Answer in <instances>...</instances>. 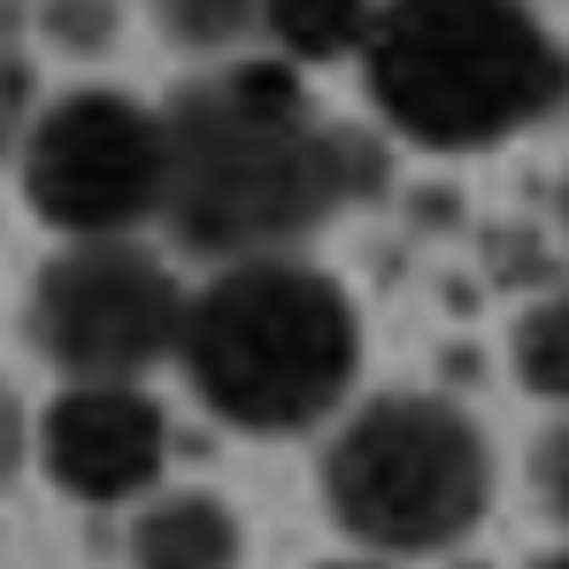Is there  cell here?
I'll use <instances>...</instances> for the list:
<instances>
[{
	"mask_svg": "<svg viewBox=\"0 0 569 569\" xmlns=\"http://www.w3.org/2000/svg\"><path fill=\"white\" fill-rule=\"evenodd\" d=\"M162 223L208 262L284 254L370 186V154L331 131L278 62H239L216 86H192L162 116Z\"/></svg>",
	"mask_w": 569,
	"mask_h": 569,
	"instance_id": "cell-1",
	"label": "cell"
},
{
	"mask_svg": "<svg viewBox=\"0 0 569 569\" xmlns=\"http://www.w3.org/2000/svg\"><path fill=\"white\" fill-rule=\"evenodd\" d=\"M178 362L231 431L292 439L347 400L362 370V323L323 270L292 254H254L186 292Z\"/></svg>",
	"mask_w": 569,
	"mask_h": 569,
	"instance_id": "cell-2",
	"label": "cell"
},
{
	"mask_svg": "<svg viewBox=\"0 0 569 569\" xmlns=\"http://www.w3.org/2000/svg\"><path fill=\"white\" fill-rule=\"evenodd\" d=\"M378 116L416 147H500L569 100L562 39L523 0H385L362 31Z\"/></svg>",
	"mask_w": 569,
	"mask_h": 569,
	"instance_id": "cell-3",
	"label": "cell"
},
{
	"mask_svg": "<svg viewBox=\"0 0 569 569\" xmlns=\"http://www.w3.org/2000/svg\"><path fill=\"white\" fill-rule=\"evenodd\" d=\"M323 500L370 555H447L492 500V447L462 408L431 392H385L339 423L323 455Z\"/></svg>",
	"mask_w": 569,
	"mask_h": 569,
	"instance_id": "cell-4",
	"label": "cell"
},
{
	"mask_svg": "<svg viewBox=\"0 0 569 569\" xmlns=\"http://www.w3.org/2000/svg\"><path fill=\"white\" fill-rule=\"evenodd\" d=\"M186 292L139 239H70L31 284V347L70 385H139L178 355Z\"/></svg>",
	"mask_w": 569,
	"mask_h": 569,
	"instance_id": "cell-5",
	"label": "cell"
},
{
	"mask_svg": "<svg viewBox=\"0 0 569 569\" xmlns=\"http://www.w3.org/2000/svg\"><path fill=\"white\" fill-rule=\"evenodd\" d=\"M162 116L108 86L62 93L23 139V192L62 239H131L162 216Z\"/></svg>",
	"mask_w": 569,
	"mask_h": 569,
	"instance_id": "cell-6",
	"label": "cell"
},
{
	"mask_svg": "<svg viewBox=\"0 0 569 569\" xmlns=\"http://www.w3.org/2000/svg\"><path fill=\"white\" fill-rule=\"evenodd\" d=\"M162 455H170V423H162L154 392H139V385H70L39 416V462L86 508L154 492Z\"/></svg>",
	"mask_w": 569,
	"mask_h": 569,
	"instance_id": "cell-7",
	"label": "cell"
},
{
	"mask_svg": "<svg viewBox=\"0 0 569 569\" xmlns=\"http://www.w3.org/2000/svg\"><path fill=\"white\" fill-rule=\"evenodd\" d=\"M247 531L216 492H162L131 523V569H239Z\"/></svg>",
	"mask_w": 569,
	"mask_h": 569,
	"instance_id": "cell-8",
	"label": "cell"
},
{
	"mask_svg": "<svg viewBox=\"0 0 569 569\" xmlns=\"http://www.w3.org/2000/svg\"><path fill=\"white\" fill-rule=\"evenodd\" d=\"M262 31L292 62H339L370 31V0H262Z\"/></svg>",
	"mask_w": 569,
	"mask_h": 569,
	"instance_id": "cell-9",
	"label": "cell"
},
{
	"mask_svg": "<svg viewBox=\"0 0 569 569\" xmlns=\"http://www.w3.org/2000/svg\"><path fill=\"white\" fill-rule=\"evenodd\" d=\"M508 355H516V378L539 400H569V292H547L539 308H523Z\"/></svg>",
	"mask_w": 569,
	"mask_h": 569,
	"instance_id": "cell-10",
	"label": "cell"
},
{
	"mask_svg": "<svg viewBox=\"0 0 569 569\" xmlns=\"http://www.w3.org/2000/svg\"><path fill=\"white\" fill-rule=\"evenodd\" d=\"M154 16L186 47H231L247 23H262V0H154Z\"/></svg>",
	"mask_w": 569,
	"mask_h": 569,
	"instance_id": "cell-11",
	"label": "cell"
},
{
	"mask_svg": "<svg viewBox=\"0 0 569 569\" xmlns=\"http://www.w3.org/2000/svg\"><path fill=\"white\" fill-rule=\"evenodd\" d=\"M47 31H54L62 47L93 54V47L116 39V8H108V0H47Z\"/></svg>",
	"mask_w": 569,
	"mask_h": 569,
	"instance_id": "cell-12",
	"label": "cell"
},
{
	"mask_svg": "<svg viewBox=\"0 0 569 569\" xmlns=\"http://www.w3.org/2000/svg\"><path fill=\"white\" fill-rule=\"evenodd\" d=\"M531 492H539L547 516L569 523V423H555V431L531 447Z\"/></svg>",
	"mask_w": 569,
	"mask_h": 569,
	"instance_id": "cell-13",
	"label": "cell"
},
{
	"mask_svg": "<svg viewBox=\"0 0 569 569\" xmlns=\"http://www.w3.org/2000/svg\"><path fill=\"white\" fill-rule=\"evenodd\" d=\"M23 447H31L23 408H16V392L0 385V492H8V485H16V470H23Z\"/></svg>",
	"mask_w": 569,
	"mask_h": 569,
	"instance_id": "cell-14",
	"label": "cell"
},
{
	"mask_svg": "<svg viewBox=\"0 0 569 569\" xmlns=\"http://www.w3.org/2000/svg\"><path fill=\"white\" fill-rule=\"evenodd\" d=\"M539 569H569V555H547V562H539Z\"/></svg>",
	"mask_w": 569,
	"mask_h": 569,
	"instance_id": "cell-15",
	"label": "cell"
},
{
	"mask_svg": "<svg viewBox=\"0 0 569 569\" xmlns=\"http://www.w3.org/2000/svg\"><path fill=\"white\" fill-rule=\"evenodd\" d=\"M331 569H385V562H331Z\"/></svg>",
	"mask_w": 569,
	"mask_h": 569,
	"instance_id": "cell-16",
	"label": "cell"
},
{
	"mask_svg": "<svg viewBox=\"0 0 569 569\" xmlns=\"http://www.w3.org/2000/svg\"><path fill=\"white\" fill-rule=\"evenodd\" d=\"M562 231H569V186H562Z\"/></svg>",
	"mask_w": 569,
	"mask_h": 569,
	"instance_id": "cell-17",
	"label": "cell"
}]
</instances>
